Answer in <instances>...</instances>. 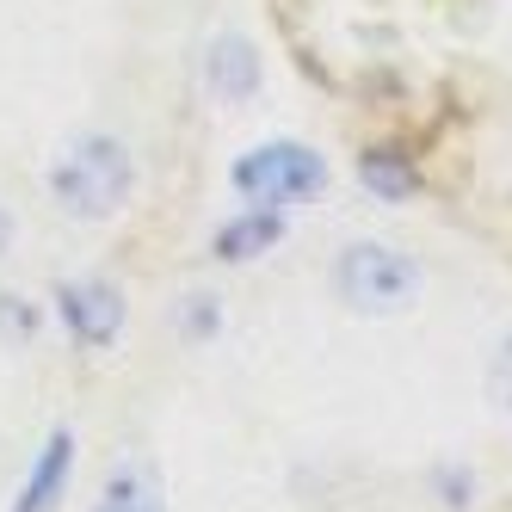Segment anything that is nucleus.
<instances>
[{
	"instance_id": "obj_2",
	"label": "nucleus",
	"mask_w": 512,
	"mask_h": 512,
	"mask_svg": "<svg viewBox=\"0 0 512 512\" xmlns=\"http://www.w3.org/2000/svg\"><path fill=\"white\" fill-rule=\"evenodd\" d=\"M334 284H340V297H346L352 309H364V315H395V309L414 303L420 266L408 260V253L383 247V241H358V247L340 253Z\"/></svg>"
},
{
	"instance_id": "obj_4",
	"label": "nucleus",
	"mask_w": 512,
	"mask_h": 512,
	"mask_svg": "<svg viewBox=\"0 0 512 512\" xmlns=\"http://www.w3.org/2000/svg\"><path fill=\"white\" fill-rule=\"evenodd\" d=\"M56 309H62V321H68V334H75L87 352L112 346L118 327H124V297H118L105 278H75V284H62Z\"/></svg>"
},
{
	"instance_id": "obj_9",
	"label": "nucleus",
	"mask_w": 512,
	"mask_h": 512,
	"mask_svg": "<svg viewBox=\"0 0 512 512\" xmlns=\"http://www.w3.org/2000/svg\"><path fill=\"white\" fill-rule=\"evenodd\" d=\"M364 186H371L377 198H395L401 204V198L414 192V173H408V161H401V155H383L377 149V155H364Z\"/></svg>"
},
{
	"instance_id": "obj_8",
	"label": "nucleus",
	"mask_w": 512,
	"mask_h": 512,
	"mask_svg": "<svg viewBox=\"0 0 512 512\" xmlns=\"http://www.w3.org/2000/svg\"><path fill=\"white\" fill-rule=\"evenodd\" d=\"M93 512H167V506H161V482H155V469H142V463H118L112 488H105V500H99Z\"/></svg>"
},
{
	"instance_id": "obj_3",
	"label": "nucleus",
	"mask_w": 512,
	"mask_h": 512,
	"mask_svg": "<svg viewBox=\"0 0 512 512\" xmlns=\"http://www.w3.org/2000/svg\"><path fill=\"white\" fill-rule=\"evenodd\" d=\"M235 186L266 204V210H284V204H303L327 186V167L315 149H303V142H266V149H253L235 161Z\"/></svg>"
},
{
	"instance_id": "obj_7",
	"label": "nucleus",
	"mask_w": 512,
	"mask_h": 512,
	"mask_svg": "<svg viewBox=\"0 0 512 512\" xmlns=\"http://www.w3.org/2000/svg\"><path fill=\"white\" fill-rule=\"evenodd\" d=\"M284 235V223H278V210H266V204H253L247 216H235V223L216 235V253L223 260H260V253L272 247Z\"/></svg>"
},
{
	"instance_id": "obj_10",
	"label": "nucleus",
	"mask_w": 512,
	"mask_h": 512,
	"mask_svg": "<svg viewBox=\"0 0 512 512\" xmlns=\"http://www.w3.org/2000/svg\"><path fill=\"white\" fill-rule=\"evenodd\" d=\"M488 395H494L500 408L512 414V340H506V346L494 352V371H488Z\"/></svg>"
},
{
	"instance_id": "obj_1",
	"label": "nucleus",
	"mask_w": 512,
	"mask_h": 512,
	"mask_svg": "<svg viewBox=\"0 0 512 512\" xmlns=\"http://www.w3.org/2000/svg\"><path fill=\"white\" fill-rule=\"evenodd\" d=\"M130 155L124 142L112 136H81L68 142L62 161L50 167V192L68 216H87V223H99V216H118L124 198H130Z\"/></svg>"
},
{
	"instance_id": "obj_5",
	"label": "nucleus",
	"mask_w": 512,
	"mask_h": 512,
	"mask_svg": "<svg viewBox=\"0 0 512 512\" xmlns=\"http://www.w3.org/2000/svg\"><path fill=\"white\" fill-rule=\"evenodd\" d=\"M204 75H210L216 99H247L253 87H260V56H253L247 38H216L210 56H204Z\"/></svg>"
},
{
	"instance_id": "obj_6",
	"label": "nucleus",
	"mask_w": 512,
	"mask_h": 512,
	"mask_svg": "<svg viewBox=\"0 0 512 512\" xmlns=\"http://www.w3.org/2000/svg\"><path fill=\"white\" fill-rule=\"evenodd\" d=\"M68 463H75V438L56 432L50 445H44V457H38V469H31L25 494H19V512H50L56 494H62V482H68Z\"/></svg>"
},
{
	"instance_id": "obj_11",
	"label": "nucleus",
	"mask_w": 512,
	"mask_h": 512,
	"mask_svg": "<svg viewBox=\"0 0 512 512\" xmlns=\"http://www.w3.org/2000/svg\"><path fill=\"white\" fill-rule=\"evenodd\" d=\"M7 241H13V223H7V210H0V253H7Z\"/></svg>"
}]
</instances>
